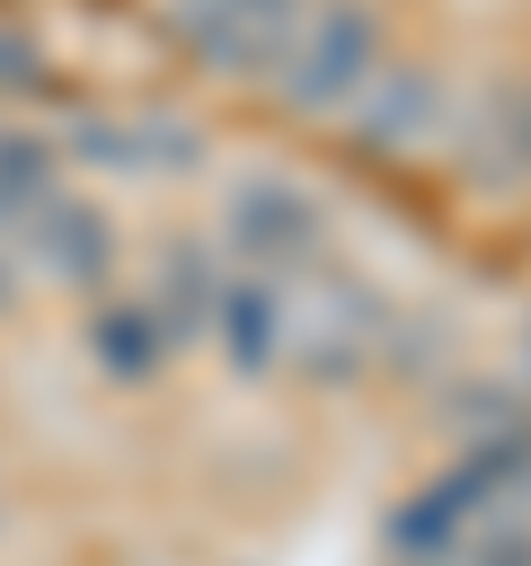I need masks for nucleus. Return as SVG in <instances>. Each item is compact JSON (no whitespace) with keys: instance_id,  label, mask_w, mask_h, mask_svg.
<instances>
[{"instance_id":"f257e3e1","label":"nucleus","mask_w":531,"mask_h":566,"mask_svg":"<svg viewBox=\"0 0 531 566\" xmlns=\"http://www.w3.org/2000/svg\"><path fill=\"white\" fill-rule=\"evenodd\" d=\"M381 71V18L363 0H327L301 18V35L283 44V88L301 106H354Z\"/></svg>"},{"instance_id":"f03ea898","label":"nucleus","mask_w":531,"mask_h":566,"mask_svg":"<svg viewBox=\"0 0 531 566\" xmlns=\"http://www.w3.org/2000/svg\"><path fill=\"white\" fill-rule=\"evenodd\" d=\"M186 35H195L204 62L257 71V62H274V53L301 35V0H195V9H186Z\"/></svg>"}]
</instances>
